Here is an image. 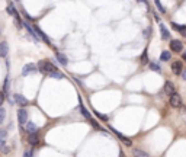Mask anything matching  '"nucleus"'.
<instances>
[{"label": "nucleus", "instance_id": "f257e3e1", "mask_svg": "<svg viewBox=\"0 0 186 157\" xmlns=\"http://www.w3.org/2000/svg\"><path fill=\"white\" fill-rule=\"evenodd\" d=\"M38 70L41 73H44V74H50V73H52L54 70H57V68H55V66L52 63H50V61H39Z\"/></svg>", "mask_w": 186, "mask_h": 157}, {"label": "nucleus", "instance_id": "f03ea898", "mask_svg": "<svg viewBox=\"0 0 186 157\" xmlns=\"http://www.w3.org/2000/svg\"><path fill=\"white\" fill-rule=\"evenodd\" d=\"M172 108H182V98L179 96L176 92L170 95V101H169Z\"/></svg>", "mask_w": 186, "mask_h": 157}, {"label": "nucleus", "instance_id": "7ed1b4c3", "mask_svg": "<svg viewBox=\"0 0 186 157\" xmlns=\"http://www.w3.org/2000/svg\"><path fill=\"white\" fill-rule=\"evenodd\" d=\"M37 70H38V67L35 64H25L23 68H22V76H28L31 73H35Z\"/></svg>", "mask_w": 186, "mask_h": 157}, {"label": "nucleus", "instance_id": "20e7f679", "mask_svg": "<svg viewBox=\"0 0 186 157\" xmlns=\"http://www.w3.org/2000/svg\"><path fill=\"white\" fill-rule=\"evenodd\" d=\"M170 50H173L174 52H180L183 50V44L178 39H173V41H170Z\"/></svg>", "mask_w": 186, "mask_h": 157}, {"label": "nucleus", "instance_id": "39448f33", "mask_svg": "<svg viewBox=\"0 0 186 157\" xmlns=\"http://www.w3.org/2000/svg\"><path fill=\"white\" fill-rule=\"evenodd\" d=\"M172 71L174 73V74H182L183 71V66H182V61H173L172 63Z\"/></svg>", "mask_w": 186, "mask_h": 157}, {"label": "nucleus", "instance_id": "423d86ee", "mask_svg": "<svg viewBox=\"0 0 186 157\" xmlns=\"http://www.w3.org/2000/svg\"><path fill=\"white\" fill-rule=\"evenodd\" d=\"M17 119H19V124H21V125H25V124L28 122V114H26L25 109L17 110Z\"/></svg>", "mask_w": 186, "mask_h": 157}, {"label": "nucleus", "instance_id": "0eeeda50", "mask_svg": "<svg viewBox=\"0 0 186 157\" xmlns=\"http://www.w3.org/2000/svg\"><path fill=\"white\" fill-rule=\"evenodd\" d=\"M32 28H34V31H35V34H37V37H39V38H41V39H42V41H44V42L50 44V39H48V37H46V35L44 34L42 31L39 29L38 26H37V25H34V26H32Z\"/></svg>", "mask_w": 186, "mask_h": 157}, {"label": "nucleus", "instance_id": "6e6552de", "mask_svg": "<svg viewBox=\"0 0 186 157\" xmlns=\"http://www.w3.org/2000/svg\"><path fill=\"white\" fill-rule=\"evenodd\" d=\"M25 127H26L28 134H37V131H38V127H37L34 122H26Z\"/></svg>", "mask_w": 186, "mask_h": 157}, {"label": "nucleus", "instance_id": "1a4fd4ad", "mask_svg": "<svg viewBox=\"0 0 186 157\" xmlns=\"http://www.w3.org/2000/svg\"><path fill=\"white\" fill-rule=\"evenodd\" d=\"M15 102L17 103V105H21V106H26L28 105V101H26V98H23L22 95L16 93L15 95Z\"/></svg>", "mask_w": 186, "mask_h": 157}, {"label": "nucleus", "instance_id": "9d476101", "mask_svg": "<svg viewBox=\"0 0 186 157\" xmlns=\"http://www.w3.org/2000/svg\"><path fill=\"white\" fill-rule=\"evenodd\" d=\"M164 93H167V95H172V93H174V85L172 83V81H166L164 83Z\"/></svg>", "mask_w": 186, "mask_h": 157}, {"label": "nucleus", "instance_id": "9b49d317", "mask_svg": "<svg viewBox=\"0 0 186 157\" xmlns=\"http://www.w3.org/2000/svg\"><path fill=\"white\" fill-rule=\"evenodd\" d=\"M112 131H114L115 134H116V135H118L119 138H121V141H122V143H124V144H125V145H131V144H132V141L130 140V138H127V137H125V135H122V134H121V132L115 131L114 128H112Z\"/></svg>", "mask_w": 186, "mask_h": 157}, {"label": "nucleus", "instance_id": "f8f14e48", "mask_svg": "<svg viewBox=\"0 0 186 157\" xmlns=\"http://www.w3.org/2000/svg\"><path fill=\"white\" fill-rule=\"evenodd\" d=\"M7 52H9L7 42H0V57H6Z\"/></svg>", "mask_w": 186, "mask_h": 157}, {"label": "nucleus", "instance_id": "ddd939ff", "mask_svg": "<svg viewBox=\"0 0 186 157\" xmlns=\"http://www.w3.org/2000/svg\"><path fill=\"white\" fill-rule=\"evenodd\" d=\"M160 34H161V38H163V39H169V38H170L169 31H167V28H166L163 23L160 25Z\"/></svg>", "mask_w": 186, "mask_h": 157}, {"label": "nucleus", "instance_id": "4468645a", "mask_svg": "<svg viewBox=\"0 0 186 157\" xmlns=\"http://www.w3.org/2000/svg\"><path fill=\"white\" fill-rule=\"evenodd\" d=\"M55 57H57V60H58V61L63 64V66H67V57H66L64 54H61V52H57V54H55Z\"/></svg>", "mask_w": 186, "mask_h": 157}, {"label": "nucleus", "instance_id": "2eb2a0df", "mask_svg": "<svg viewBox=\"0 0 186 157\" xmlns=\"http://www.w3.org/2000/svg\"><path fill=\"white\" fill-rule=\"evenodd\" d=\"M132 156L134 157H150L145 151H143V150H140V149H135L134 151H132Z\"/></svg>", "mask_w": 186, "mask_h": 157}, {"label": "nucleus", "instance_id": "dca6fc26", "mask_svg": "<svg viewBox=\"0 0 186 157\" xmlns=\"http://www.w3.org/2000/svg\"><path fill=\"white\" fill-rule=\"evenodd\" d=\"M172 26H173V29L179 31V32H182V34H186V26L178 25V23H174V22H172Z\"/></svg>", "mask_w": 186, "mask_h": 157}, {"label": "nucleus", "instance_id": "f3484780", "mask_svg": "<svg viewBox=\"0 0 186 157\" xmlns=\"http://www.w3.org/2000/svg\"><path fill=\"white\" fill-rule=\"evenodd\" d=\"M170 58H172V54H170L169 51H163L160 54V60H161V61H169Z\"/></svg>", "mask_w": 186, "mask_h": 157}, {"label": "nucleus", "instance_id": "a211bd4d", "mask_svg": "<svg viewBox=\"0 0 186 157\" xmlns=\"http://www.w3.org/2000/svg\"><path fill=\"white\" fill-rule=\"evenodd\" d=\"M7 12L10 13V15H12L13 17H19V13H17L16 10H15V7H13V4H12V3H10V4L7 6Z\"/></svg>", "mask_w": 186, "mask_h": 157}, {"label": "nucleus", "instance_id": "6ab92c4d", "mask_svg": "<svg viewBox=\"0 0 186 157\" xmlns=\"http://www.w3.org/2000/svg\"><path fill=\"white\" fill-rule=\"evenodd\" d=\"M38 135H37V134H29V143L32 145H37L38 144Z\"/></svg>", "mask_w": 186, "mask_h": 157}, {"label": "nucleus", "instance_id": "aec40b11", "mask_svg": "<svg viewBox=\"0 0 186 157\" xmlns=\"http://www.w3.org/2000/svg\"><path fill=\"white\" fill-rule=\"evenodd\" d=\"M50 76L51 77H55V79H63V74H61L58 70H54L52 73H50Z\"/></svg>", "mask_w": 186, "mask_h": 157}, {"label": "nucleus", "instance_id": "412c9836", "mask_svg": "<svg viewBox=\"0 0 186 157\" xmlns=\"http://www.w3.org/2000/svg\"><path fill=\"white\" fill-rule=\"evenodd\" d=\"M4 118H6V110L4 108H0V124L4 121Z\"/></svg>", "mask_w": 186, "mask_h": 157}, {"label": "nucleus", "instance_id": "4be33fe9", "mask_svg": "<svg viewBox=\"0 0 186 157\" xmlns=\"http://www.w3.org/2000/svg\"><path fill=\"white\" fill-rule=\"evenodd\" d=\"M80 112H81V114H83V115H85V116H86V118H87V119H90V115H89V112H87V110L85 109V106H83V105L80 106Z\"/></svg>", "mask_w": 186, "mask_h": 157}, {"label": "nucleus", "instance_id": "5701e85b", "mask_svg": "<svg viewBox=\"0 0 186 157\" xmlns=\"http://www.w3.org/2000/svg\"><path fill=\"white\" fill-rule=\"evenodd\" d=\"M180 115H182L183 122L186 124V108H182V109H180Z\"/></svg>", "mask_w": 186, "mask_h": 157}, {"label": "nucleus", "instance_id": "b1692460", "mask_svg": "<svg viewBox=\"0 0 186 157\" xmlns=\"http://www.w3.org/2000/svg\"><path fill=\"white\" fill-rule=\"evenodd\" d=\"M7 137V132L4 131V130H0V140H4Z\"/></svg>", "mask_w": 186, "mask_h": 157}, {"label": "nucleus", "instance_id": "393cba45", "mask_svg": "<svg viewBox=\"0 0 186 157\" xmlns=\"http://www.w3.org/2000/svg\"><path fill=\"white\" fill-rule=\"evenodd\" d=\"M156 4H157V7H159V10H160V12H163V13L166 12V9L163 7V6H161V4H160V2H159V0H156Z\"/></svg>", "mask_w": 186, "mask_h": 157}, {"label": "nucleus", "instance_id": "a878e982", "mask_svg": "<svg viewBox=\"0 0 186 157\" xmlns=\"http://www.w3.org/2000/svg\"><path fill=\"white\" fill-rule=\"evenodd\" d=\"M34 154H32V150H26L25 153H23V157H32Z\"/></svg>", "mask_w": 186, "mask_h": 157}, {"label": "nucleus", "instance_id": "bb28decb", "mask_svg": "<svg viewBox=\"0 0 186 157\" xmlns=\"http://www.w3.org/2000/svg\"><path fill=\"white\" fill-rule=\"evenodd\" d=\"M150 67L153 68V70H156V71H160V67H159V66H157V64H150Z\"/></svg>", "mask_w": 186, "mask_h": 157}, {"label": "nucleus", "instance_id": "cd10ccee", "mask_svg": "<svg viewBox=\"0 0 186 157\" xmlns=\"http://www.w3.org/2000/svg\"><path fill=\"white\" fill-rule=\"evenodd\" d=\"M96 115H97V116H99L100 119H103V121H108V116H106V115H102V114H99V112H96Z\"/></svg>", "mask_w": 186, "mask_h": 157}, {"label": "nucleus", "instance_id": "c85d7f7f", "mask_svg": "<svg viewBox=\"0 0 186 157\" xmlns=\"http://www.w3.org/2000/svg\"><path fill=\"white\" fill-rule=\"evenodd\" d=\"M6 144V143H4V140H0V150L3 149V145Z\"/></svg>", "mask_w": 186, "mask_h": 157}, {"label": "nucleus", "instance_id": "c756f323", "mask_svg": "<svg viewBox=\"0 0 186 157\" xmlns=\"http://www.w3.org/2000/svg\"><path fill=\"white\" fill-rule=\"evenodd\" d=\"M182 77H183V80H186V71H182Z\"/></svg>", "mask_w": 186, "mask_h": 157}, {"label": "nucleus", "instance_id": "7c9ffc66", "mask_svg": "<svg viewBox=\"0 0 186 157\" xmlns=\"http://www.w3.org/2000/svg\"><path fill=\"white\" fill-rule=\"evenodd\" d=\"M183 60H186V51H185V54H183Z\"/></svg>", "mask_w": 186, "mask_h": 157}, {"label": "nucleus", "instance_id": "2f4dec72", "mask_svg": "<svg viewBox=\"0 0 186 157\" xmlns=\"http://www.w3.org/2000/svg\"><path fill=\"white\" fill-rule=\"evenodd\" d=\"M141 2H144V3H147V2H145V0H141Z\"/></svg>", "mask_w": 186, "mask_h": 157}, {"label": "nucleus", "instance_id": "473e14b6", "mask_svg": "<svg viewBox=\"0 0 186 157\" xmlns=\"http://www.w3.org/2000/svg\"><path fill=\"white\" fill-rule=\"evenodd\" d=\"M16 2H19V0H16Z\"/></svg>", "mask_w": 186, "mask_h": 157}]
</instances>
